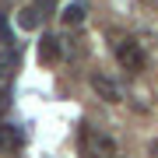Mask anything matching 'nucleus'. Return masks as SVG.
Returning <instances> with one entry per match:
<instances>
[{
	"label": "nucleus",
	"instance_id": "f257e3e1",
	"mask_svg": "<svg viewBox=\"0 0 158 158\" xmlns=\"http://www.w3.org/2000/svg\"><path fill=\"white\" fill-rule=\"evenodd\" d=\"M113 53H116V60L123 63L130 74H137V70L144 67V49H141V42H134V39H119V42H113Z\"/></svg>",
	"mask_w": 158,
	"mask_h": 158
},
{
	"label": "nucleus",
	"instance_id": "f03ea898",
	"mask_svg": "<svg viewBox=\"0 0 158 158\" xmlns=\"http://www.w3.org/2000/svg\"><path fill=\"white\" fill-rule=\"evenodd\" d=\"M91 88H95V95H98L102 102H119V98H123L119 88H116V81L106 77V74H91Z\"/></svg>",
	"mask_w": 158,
	"mask_h": 158
},
{
	"label": "nucleus",
	"instance_id": "7ed1b4c3",
	"mask_svg": "<svg viewBox=\"0 0 158 158\" xmlns=\"http://www.w3.org/2000/svg\"><path fill=\"white\" fill-rule=\"evenodd\" d=\"M60 53H63V49H60V39L46 32L42 39H39V60H42V63H56Z\"/></svg>",
	"mask_w": 158,
	"mask_h": 158
},
{
	"label": "nucleus",
	"instance_id": "20e7f679",
	"mask_svg": "<svg viewBox=\"0 0 158 158\" xmlns=\"http://www.w3.org/2000/svg\"><path fill=\"white\" fill-rule=\"evenodd\" d=\"M63 21H67V25H81V21H85V7H81V4H67V7H63Z\"/></svg>",
	"mask_w": 158,
	"mask_h": 158
},
{
	"label": "nucleus",
	"instance_id": "39448f33",
	"mask_svg": "<svg viewBox=\"0 0 158 158\" xmlns=\"http://www.w3.org/2000/svg\"><path fill=\"white\" fill-rule=\"evenodd\" d=\"M39 18H42V14L35 11V7H25V11L18 14V25H21V28H28V32H32L35 25H39Z\"/></svg>",
	"mask_w": 158,
	"mask_h": 158
},
{
	"label": "nucleus",
	"instance_id": "423d86ee",
	"mask_svg": "<svg viewBox=\"0 0 158 158\" xmlns=\"http://www.w3.org/2000/svg\"><path fill=\"white\" fill-rule=\"evenodd\" d=\"M32 7L39 14H49V11H56V4H53V0H32Z\"/></svg>",
	"mask_w": 158,
	"mask_h": 158
},
{
	"label": "nucleus",
	"instance_id": "0eeeda50",
	"mask_svg": "<svg viewBox=\"0 0 158 158\" xmlns=\"http://www.w3.org/2000/svg\"><path fill=\"white\" fill-rule=\"evenodd\" d=\"M0 42L11 46V32H7V21H4V18H0Z\"/></svg>",
	"mask_w": 158,
	"mask_h": 158
},
{
	"label": "nucleus",
	"instance_id": "6e6552de",
	"mask_svg": "<svg viewBox=\"0 0 158 158\" xmlns=\"http://www.w3.org/2000/svg\"><path fill=\"white\" fill-rule=\"evenodd\" d=\"M14 60H18V56H14V53H7V56H0V74H4L7 67H14Z\"/></svg>",
	"mask_w": 158,
	"mask_h": 158
}]
</instances>
